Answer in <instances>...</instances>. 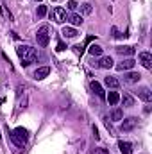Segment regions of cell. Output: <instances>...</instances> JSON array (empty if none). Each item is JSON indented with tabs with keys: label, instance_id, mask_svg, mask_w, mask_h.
<instances>
[{
	"label": "cell",
	"instance_id": "6da1fadb",
	"mask_svg": "<svg viewBox=\"0 0 152 154\" xmlns=\"http://www.w3.org/2000/svg\"><path fill=\"white\" fill-rule=\"evenodd\" d=\"M16 54H18V57H20V61H22V66H29L31 63H34V61L38 59L36 48H32V47H29V45H18V47H16Z\"/></svg>",
	"mask_w": 152,
	"mask_h": 154
},
{
	"label": "cell",
	"instance_id": "7a4b0ae2",
	"mask_svg": "<svg viewBox=\"0 0 152 154\" xmlns=\"http://www.w3.org/2000/svg\"><path fill=\"white\" fill-rule=\"evenodd\" d=\"M11 140H13V143H14L16 147H23V145L27 143V140H29V133H27V129H23V127H16V129L11 133Z\"/></svg>",
	"mask_w": 152,
	"mask_h": 154
},
{
	"label": "cell",
	"instance_id": "3957f363",
	"mask_svg": "<svg viewBox=\"0 0 152 154\" xmlns=\"http://www.w3.org/2000/svg\"><path fill=\"white\" fill-rule=\"evenodd\" d=\"M36 41H38L39 47H47V45H48V41H50V36H48V27H47V25H41V27L38 29Z\"/></svg>",
	"mask_w": 152,
	"mask_h": 154
},
{
	"label": "cell",
	"instance_id": "277c9868",
	"mask_svg": "<svg viewBox=\"0 0 152 154\" xmlns=\"http://www.w3.org/2000/svg\"><path fill=\"white\" fill-rule=\"evenodd\" d=\"M50 18H52L56 23H63V22H66V11H65L63 7H54V9L50 11Z\"/></svg>",
	"mask_w": 152,
	"mask_h": 154
},
{
	"label": "cell",
	"instance_id": "5b68a950",
	"mask_svg": "<svg viewBox=\"0 0 152 154\" xmlns=\"http://www.w3.org/2000/svg\"><path fill=\"white\" fill-rule=\"evenodd\" d=\"M136 125H138V118H136V116H129V118H122L120 129H122V131H132Z\"/></svg>",
	"mask_w": 152,
	"mask_h": 154
},
{
	"label": "cell",
	"instance_id": "8992f818",
	"mask_svg": "<svg viewBox=\"0 0 152 154\" xmlns=\"http://www.w3.org/2000/svg\"><path fill=\"white\" fill-rule=\"evenodd\" d=\"M138 57H140V63H141L147 70H150L152 68V56L150 54H149V52H140Z\"/></svg>",
	"mask_w": 152,
	"mask_h": 154
},
{
	"label": "cell",
	"instance_id": "52a82bcc",
	"mask_svg": "<svg viewBox=\"0 0 152 154\" xmlns=\"http://www.w3.org/2000/svg\"><path fill=\"white\" fill-rule=\"evenodd\" d=\"M138 97H140L143 102H150V100H152V91L147 88V86H143V88H140V90H138Z\"/></svg>",
	"mask_w": 152,
	"mask_h": 154
},
{
	"label": "cell",
	"instance_id": "ba28073f",
	"mask_svg": "<svg viewBox=\"0 0 152 154\" xmlns=\"http://www.w3.org/2000/svg\"><path fill=\"white\" fill-rule=\"evenodd\" d=\"M134 65H136L134 59H123L122 63L116 65V70H120V72H123V70H131V68H134Z\"/></svg>",
	"mask_w": 152,
	"mask_h": 154
},
{
	"label": "cell",
	"instance_id": "9c48e42d",
	"mask_svg": "<svg viewBox=\"0 0 152 154\" xmlns=\"http://www.w3.org/2000/svg\"><path fill=\"white\" fill-rule=\"evenodd\" d=\"M113 63H114V61H113V57H111V56H104V57L97 63V68H111V66H113Z\"/></svg>",
	"mask_w": 152,
	"mask_h": 154
},
{
	"label": "cell",
	"instance_id": "30bf717a",
	"mask_svg": "<svg viewBox=\"0 0 152 154\" xmlns=\"http://www.w3.org/2000/svg\"><path fill=\"white\" fill-rule=\"evenodd\" d=\"M90 88L97 93V97H100V99H106V93H104V90H102V86L97 82V81H91V84H90Z\"/></svg>",
	"mask_w": 152,
	"mask_h": 154
},
{
	"label": "cell",
	"instance_id": "8fae6325",
	"mask_svg": "<svg viewBox=\"0 0 152 154\" xmlns=\"http://www.w3.org/2000/svg\"><path fill=\"white\" fill-rule=\"evenodd\" d=\"M66 20H68L74 27H77V25H82V22H84V20H82V16H81V14H77V13H72L70 16H66Z\"/></svg>",
	"mask_w": 152,
	"mask_h": 154
},
{
	"label": "cell",
	"instance_id": "7c38bea8",
	"mask_svg": "<svg viewBox=\"0 0 152 154\" xmlns=\"http://www.w3.org/2000/svg\"><path fill=\"white\" fill-rule=\"evenodd\" d=\"M140 79H141V75H140L138 72H129V74H125V77H123V81L129 82V84H134V82H138Z\"/></svg>",
	"mask_w": 152,
	"mask_h": 154
},
{
	"label": "cell",
	"instance_id": "4fadbf2b",
	"mask_svg": "<svg viewBox=\"0 0 152 154\" xmlns=\"http://www.w3.org/2000/svg\"><path fill=\"white\" fill-rule=\"evenodd\" d=\"M118 149H120V152L122 154H131L132 152V145H131L129 142H123V140L118 142Z\"/></svg>",
	"mask_w": 152,
	"mask_h": 154
},
{
	"label": "cell",
	"instance_id": "5bb4252c",
	"mask_svg": "<svg viewBox=\"0 0 152 154\" xmlns=\"http://www.w3.org/2000/svg\"><path fill=\"white\" fill-rule=\"evenodd\" d=\"M116 52H118V54H122V56H132V54H134V47L122 45V47H116Z\"/></svg>",
	"mask_w": 152,
	"mask_h": 154
},
{
	"label": "cell",
	"instance_id": "9a60e30c",
	"mask_svg": "<svg viewBox=\"0 0 152 154\" xmlns=\"http://www.w3.org/2000/svg\"><path fill=\"white\" fill-rule=\"evenodd\" d=\"M48 74H50V68H48V66H41V68H38V70L34 72V79L41 81V79H45Z\"/></svg>",
	"mask_w": 152,
	"mask_h": 154
},
{
	"label": "cell",
	"instance_id": "2e32d148",
	"mask_svg": "<svg viewBox=\"0 0 152 154\" xmlns=\"http://www.w3.org/2000/svg\"><path fill=\"white\" fill-rule=\"evenodd\" d=\"M104 84L108 86V88H120V81L113 75H108L104 79Z\"/></svg>",
	"mask_w": 152,
	"mask_h": 154
},
{
	"label": "cell",
	"instance_id": "e0dca14e",
	"mask_svg": "<svg viewBox=\"0 0 152 154\" xmlns=\"http://www.w3.org/2000/svg\"><path fill=\"white\" fill-rule=\"evenodd\" d=\"M120 100L123 102V106H125V108H132V106H134V97H132V95H129V93H123V95L120 97Z\"/></svg>",
	"mask_w": 152,
	"mask_h": 154
},
{
	"label": "cell",
	"instance_id": "ac0fdd59",
	"mask_svg": "<svg viewBox=\"0 0 152 154\" xmlns=\"http://www.w3.org/2000/svg\"><path fill=\"white\" fill-rule=\"evenodd\" d=\"M106 99H108L109 106H116V104L120 102V95H118L116 91H109V95H106Z\"/></svg>",
	"mask_w": 152,
	"mask_h": 154
},
{
	"label": "cell",
	"instance_id": "d6986e66",
	"mask_svg": "<svg viewBox=\"0 0 152 154\" xmlns=\"http://www.w3.org/2000/svg\"><path fill=\"white\" fill-rule=\"evenodd\" d=\"M88 52H90V54H91V56L95 57V56H102V52H104V48H102L100 45H95V43H93V45H91V47L88 48Z\"/></svg>",
	"mask_w": 152,
	"mask_h": 154
},
{
	"label": "cell",
	"instance_id": "ffe728a7",
	"mask_svg": "<svg viewBox=\"0 0 152 154\" xmlns=\"http://www.w3.org/2000/svg\"><path fill=\"white\" fill-rule=\"evenodd\" d=\"M63 36H65V38H75L77 36L75 27H65V29H63Z\"/></svg>",
	"mask_w": 152,
	"mask_h": 154
},
{
	"label": "cell",
	"instance_id": "44dd1931",
	"mask_svg": "<svg viewBox=\"0 0 152 154\" xmlns=\"http://www.w3.org/2000/svg\"><path fill=\"white\" fill-rule=\"evenodd\" d=\"M122 118H123V111H122L120 108L113 109V113H111V120H113V122H118V120H122Z\"/></svg>",
	"mask_w": 152,
	"mask_h": 154
},
{
	"label": "cell",
	"instance_id": "7402d4cb",
	"mask_svg": "<svg viewBox=\"0 0 152 154\" xmlns=\"http://www.w3.org/2000/svg\"><path fill=\"white\" fill-rule=\"evenodd\" d=\"M81 11H82V14H91V11H93V7H91V4H82L81 5Z\"/></svg>",
	"mask_w": 152,
	"mask_h": 154
},
{
	"label": "cell",
	"instance_id": "603a6c76",
	"mask_svg": "<svg viewBox=\"0 0 152 154\" xmlns=\"http://www.w3.org/2000/svg\"><path fill=\"white\" fill-rule=\"evenodd\" d=\"M47 13H48L47 5H39V7H38V18H43V16H45Z\"/></svg>",
	"mask_w": 152,
	"mask_h": 154
},
{
	"label": "cell",
	"instance_id": "cb8c5ba5",
	"mask_svg": "<svg viewBox=\"0 0 152 154\" xmlns=\"http://www.w3.org/2000/svg\"><path fill=\"white\" fill-rule=\"evenodd\" d=\"M66 7H68V9H70V11H75L77 7H79V4H77L75 0H70V2H68V5H66Z\"/></svg>",
	"mask_w": 152,
	"mask_h": 154
},
{
	"label": "cell",
	"instance_id": "d4e9b609",
	"mask_svg": "<svg viewBox=\"0 0 152 154\" xmlns=\"http://www.w3.org/2000/svg\"><path fill=\"white\" fill-rule=\"evenodd\" d=\"M74 52H75V54H79V56H82L84 47H82V45H75V47H74Z\"/></svg>",
	"mask_w": 152,
	"mask_h": 154
},
{
	"label": "cell",
	"instance_id": "484cf974",
	"mask_svg": "<svg viewBox=\"0 0 152 154\" xmlns=\"http://www.w3.org/2000/svg\"><path fill=\"white\" fill-rule=\"evenodd\" d=\"M93 154H109V151H108V149H102V147H100V149H95V151H93Z\"/></svg>",
	"mask_w": 152,
	"mask_h": 154
},
{
	"label": "cell",
	"instance_id": "4316f807",
	"mask_svg": "<svg viewBox=\"0 0 152 154\" xmlns=\"http://www.w3.org/2000/svg\"><path fill=\"white\" fill-rule=\"evenodd\" d=\"M65 48H66V45H65L63 41H59V43H57V48H56V50H57V52H63Z\"/></svg>",
	"mask_w": 152,
	"mask_h": 154
},
{
	"label": "cell",
	"instance_id": "83f0119b",
	"mask_svg": "<svg viewBox=\"0 0 152 154\" xmlns=\"http://www.w3.org/2000/svg\"><path fill=\"white\" fill-rule=\"evenodd\" d=\"M113 36H114V38H122V34L118 32V29H116V27H113Z\"/></svg>",
	"mask_w": 152,
	"mask_h": 154
},
{
	"label": "cell",
	"instance_id": "f1b7e54d",
	"mask_svg": "<svg viewBox=\"0 0 152 154\" xmlns=\"http://www.w3.org/2000/svg\"><path fill=\"white\" fill-rule=\"evenodd\" d=\"M93 136H95V140H99V131H97L95 125H93Z\"/></svg>",
	"mask_w": 152,
	"mask_h": 154
},
{
	"label": "cell",
	"instance_id": "f546056e",
	"mask_svg": "<svg viewBox=\"0 0 152 154\" xmlns=\"http://www.w3.org/2000/svg\"><path fill=\"white\" fill-rule=\"evenodd\" d=\"M34 2H43V0H34Z\"/></svg>",
	"mask_w": 152,
	"mask_h": 154
},
{
	"label": "cell",
	"instance_id": "4dcf8cb0",
	"mask_svg": "<svg viewBox=\"0 0 152 154\" xmlns=\"http://www.w3.org/2000/svg\"><path fill=\"white\" fill-rule=\"evenodd\" d=\"M52 2H56V0H52Z\"/></svg>",
	"mask_w": 152,
	"mask_h": 154
}]
</instances>
